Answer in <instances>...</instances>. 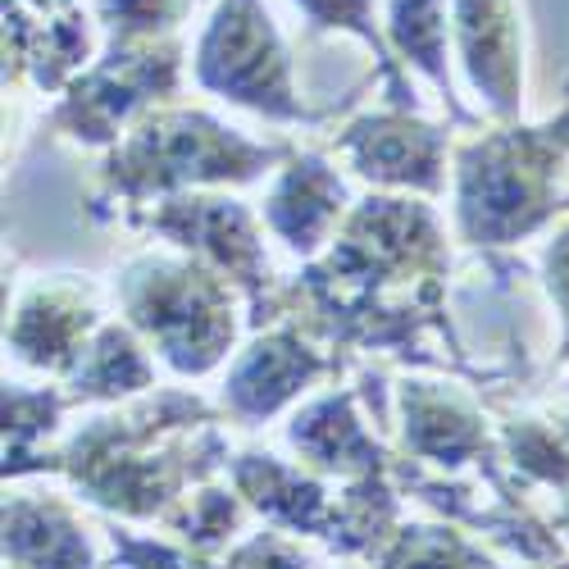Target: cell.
Segmentation results:
<instances>
[{
  "label": "cell",
  "instance_id": "6",
  "mask_svg": "<svg viewBox=\"0 0 569 569\" xmlns=\"http://www.w3.org/2000/svg\"><path fill=\"white\" fill-rule=\"evenodd\" d=\"M132 219L156 237L173 242L182 256H192L223 273L256 310V323L278 319V292L269 282V256L260 242L256 214L223 192H178L156 206H137Z\"/></svg>",
  "mask_w": 569,
  "mask_h": 569
},
{
  "label": "cell",
  "instance_id": "4",
  "mask_svg": "<svg viewBox=\"0 0 569 569\" xmlns=\"http://www.w3.org/2000/svg\"><path fill=\"white\" fill-rule=\"evenodd\" d=\"M192 78L201 91L256 110L278 123H310V106L297 91L292 51L282 41L264 0H214L206 32L192 56Z\"/></svg>",
  "mask_w": 569,
  "mask_h": 569
},
{
  "label": "cell",
  "instance_id": "2",
  "mask_svg": "<svg viewBox=\"0 0 569 569\" xmlns=\"http://www.w3.org/2000/svg\"><path fill=\"white\" fill-rule=\"evenodd\" d=\"M569 156V101L556 119L501 123L456 151V228L469 247H506L560 210Z\"/></svg>",
  "mask_w": 569,
  "mask_h": 569
},
{
  "label": "cell",
  "instance_id": "12",
  "mask_svg": "<svg viewBox=\"0 0 569 569\" xmlns=\"http://www.w3.org/2000/svg\"><path fill=\"white\" fill-rule=\"evenodd\" d=\"M351 192L342 173L319 151H301L282 164L273 192L264 197V223L278 242H288L297 256H315L328 237L351 214Z\"/></svg>",
  "mask_w": 569,
  "mask_h": 569
},
{
  "label": "cell",
  "instance_id": "8",
  "mask_svg": "<svg viewBox=\"0 0 569 569\" xmlns=\"http://www.w3.org/2000/svg\"><path fill=\"white\" fill-rule=\"evenodd\" d=\"M451 46L497 123L525 110V28L515 0H451Z\"/></svg>",
  "mask_w": 569,
  "mask_h": 569
},
{
  "label": "cell",
  "instance_id": "7",
  "mask_svg": "<svg viewBox=\"0 0 569 569\" xmlns=\"http://www.w3.org/2000/svg\"><path fill=\"white\" fill-rule=\"evenodd\" d=\"M447 128L419 119L415 106H388L347 123L333 147L373 187L438 197L447 187Z\"/></svg>",
  "mask_w": 569,
  "mask_h": 569
},
{
  "label": "cell",
  "instance_id": "19",
  "mask_svg": "<svg viewBox=\"0 0 569 569\" xmlns=\"http://www.w3.org/2000/svg\"><path fill=\"white\" fill-rule=\"evenodd\" d=\"M542 273H547V292L565 319V338H560V360H569V223L547 242V260H542Z\"/></svg>",
  "mask_w": 569,
  "mask_h": 569
},
{
  "label": "cell",
  "instance_id": "11",
  "mask_svg": "<svg viewBox=\"0 0 569 569\" xmlns=\"http://www.w3.org/2000/svg\"><path fill=\"white\" fill-rule=\"evenodd\" d=\"M97 333H101V319H97V306H91V292L82 282L56 278V282H37L19 301L6 328V342L19 365L69 378Z\"/></svg>",
  "mask_w": 569,
  "mask_h": 569
},
{
  "label": "cell",
  "instance_id": "10",
  "mask_svg": "<svg viewBox=\"0 0 569 569\" xmlns=\"http://www.w3.org/2000/svg\"><path fill=\"white\" fill-rule=\"evenodd\" d=\"M97 14L82 6L64 14H28L19 0H6V82L28 78L46 97H64L69 82L97 64Z\"/></svg>",
  "mask_w": 569,
  "mask_h": 569
},
{
  "label": "cell",
  "instance_id": "15",
  "mask_svg": "<svg viewBox=\"0 0 569 569\" xmlns=\"http://www.w3.org/2000/svg\"><path fill=\"white\" fill-rule=\"evenodd\" d=\"M73 401H119L156 383V365L132 323H101L78 369L64 378Z\"/></svg>",
  "mask_w": 569,
  "mask_h": 569
},
{
  "label": "cell",
  "instance_id": "14",
  "mask_svg": "<svg viewBox=\"0 0 569 569\" xmlns=\"http://www.w3.org/2000/svg\"><path fill=\"white\" fill-rule=\"evenodd\" d=\"M388 51L401 69L429 78L456 123H469V110L451 91V0H388L383 14Z\"/></svg>",
  "mask_w": 569,
  "mask_h": 569
},
{
  "label": "cell",
  "instance_id": "3",
  "mask_svg": "<svg viewBox=\"0 0 569 569\" xmlns=\"http://www.w3.org/2000/svg\"><path fill=\"white\" fill-rule=\"evenodd\" d=\"M114 292L128 323L182 378L210 373L237 342V306L228 278L192 256L141 251L123 264Z\"/></svg>",
  "mask_w": 569,
  "mask_h": 569
},
{
  "label": "cell",
  "instance_id": "9",
  "mask_svg": "<svg viewBox=\"0 0 569 569\" xmlns=\"http://www.w3.org/2000/svg\"><path fill=\"white\" fill-rule=\"evenodd\" d=\"M328 369H333V356L315 347L310 328H301V319H278L228 369L223 406L242 423L269 419L292 397H301L310 383H319Z\"/></svg>",
  "mask_w": 569,
  "mask_h": 569
},
{
  "label": "cell",
  "instance_id": "20",
  "mask_svg": "<svg viewBox=\"0 0 569 569\" xmlns=\"http://www.w3.org/2000/svg\"><path fill=\"white\" fill-rule=\"evenodd\" d=\"M19 6H23L28 14H64V10L78 6V0H19Z\"/></svg>",
  "mask_w": 569,
  "mask_h": 569
},
{
  "label": "cell",
  "instance_id": "1",
  "mask_svg": "<svg viewBox=\"0 0 569 569\" xmlns=\"http://www.w3.org/2000/svg\"><path fill=\"white\" fill-rule=\"evenodd\" d=\"M292 160L288 147H260L206 110L156 106L141 114L101 164V197L137 210L147 197H178L201 187H242Z\"/></svg>",
  "mask_w": 569,
  "mask_h": 569
},
{
  "label": "cell",
  "instance_id": "18",
  "mask_svg": "<svg viewBox=\"0 0 569 569\" xmlns=\"http://www.w3.org/2000/svg\"><path fill=\"white\" fill-rule=\"evenodd\" d=\"M197 0H91L106 46H132V41H160L178 37Z\"/></svg>",
  "mask_w": 569,
  "mask_h": 569
},
{
  "label": "cell",
  "instance_id": "13",
  "mask_svg": "<svg viewBox=\"0 0 569 569\" xmlns=\"http://www.w3.org/2000/svg\"><path fill=\"white\" fill-rule=\"evenodd\" d=\"M406 415V442L419 456H433L442 465H460L465 456L483 451V415L473 410L451 383H429V378H406L397 388Z\"/></svg>",
  "mask_w": 569,
  "mask_h": 569
},
{
  "label": "cell",
  "instance_id": "5",
  "mask_svg": "<svg viewBox=\"0 0 569 569\" xmlns=\"http://www.w3.org/2000/svg\"><path fill=\"white\" fill-rule=\"evenodd\" d=\"M182 87V37L106 46L87 73L69 82L51 110V132L82 147H119V137L156 106H169Z\"/></svg>",
  "mask_w": 569,
  "mask_h": 569
},
{
  "label": "cell",
  "instance_id": "16",
  "mask_svg": "<svg viewBox=\"0 0 569 569\" xmlns=\"http://www.w3.org/2000/svg\"><path fill=\"white\" fill-rule=\"evenodd\" d=\"M292 447L306 451L310 460L328 465V469H347V465H360V469H378L383 451L378 442L365 433V423L356 415V397L351 392H328L319 397L315 406H306L297 419H292Z\"/></svg>",
  "mask_w": 569,
  "mask_h": 569
},
{
  "label": "cell",
  "instance_id": "17",
  "mask_svg": "<svg viewBox=\"0 0 569 569\" xmlns=\"http://www.w3.org/2000/svg\"><path fill=\"white\" fill-rule=\"evenodd\" d=\"M292 6L306 14L310 32H347L356 41H365L373 51V60H378V73H383V87H388L392 106H415L410 101L415 91H410L401 64L388 51L383 23H378V0H292Z\"/></svg>",
  "mask_w": 569,
  "mask_h": 569
}]
</instances>
